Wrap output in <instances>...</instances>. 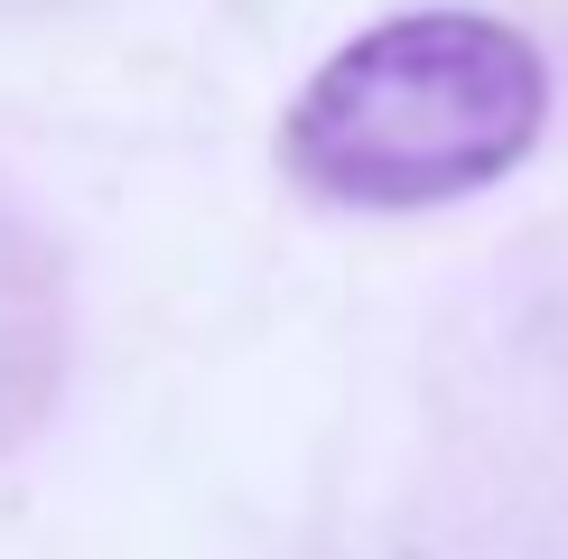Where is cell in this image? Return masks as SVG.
Returning <instances> with one entry per match:
<instances>
[{"label": "cell", "instance_id": "6da1fadb", "mask_svg": "<svg viewBox=\"0 0 568 559\" xmlns=\"http://www.w3.org/2000/svg\"><path fill=\"white\" fill-rule=\"evenodd\" d=\"M550 122V65L485 10H410L345 38L280 122V169L354 215H419L513 177Z\"/></svg>", "mask_w": 568, "mask_h": 559}]
</instances>
